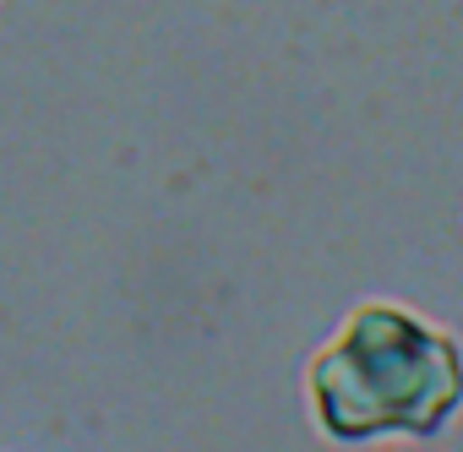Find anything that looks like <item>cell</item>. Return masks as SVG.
Wrapping results in <instances>:
<instances>
[{
  "instance_id": "cell-1",
  "label": "cell",
  "mask_w": 463,
  "mask_h": 452,
  "mask_svg": "<svg viewBox=\"0 0 463 452\" xmlns=\"http://www.w3.org/2000/svg\"><path fill=\"white\" fill-rule=\"evenodd\" d=\"M317 425L333 441H430L463 409V349L403 306H354L306 365Z\"/></svg>"
}]
</instances>
